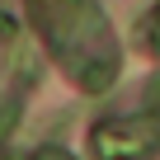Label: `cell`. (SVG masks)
Segmentation results:
<instances>
[{"label":"cell","instance_id":"cell-1","mask_svg":"<svg viewBox=\"0 0 160 160\" xmlns=\"http://www.w3.org/2000/svg\"><path fill=\"white\" fill-rule=\"evenodd\" d=\"M94 155L99 160H146L160 146V122L155 118H113L94 127Z\"/></svg>","mask_w":160,"mask_h":160},{"label":"cell","instance_id":"cell-2","mask_svg":"<svg viewBox=\"0 0 160 160\" xmlns=\"http://www.w3.org/2000/svg\"><path fill=\"white\" fill-rule=\"evenodd\" d=\"M14 66H19L24 80L38 75V42H33V38H14Z\"/></svg>","mask_w":160,"mask_h":160},{"label":"cell","instance_id":"cell-3","mask_svg":"<svg viewBox=\"0 0 160 160\" xmlns=\"http://www.w3.org/2000/svg\"><path fill=\"white\" fill-rule=\"evenodd\" d=\"M14 122H19V104H5V108H0V141L14 137Z\"/></svg>","mask_w":160,"mask_h":160},{"label":"cell","instance_id":"cell-5","mask_svg":"<svg viewBox=\"0 0 160 160\" xmlns=\"http://www.w3.org/2000/svg\"><path fill=\"white\" fill-rule=\"evenodd\" d=\"M151 28H155V42H160V19H155V24H151Z\"/></svg>","mask_w":160,"mask_h":160},{"label":"cell","instance_id":"cell-4","mask_svg":"<svg viewBox=\"0 0 160 160\" xmlns=\"http://www.w3.org/2000/svg\"><path fill=\"white\" fill-rule=\"evenodd\" d=\"M38 160H71V155H66L61 146H42V151H38Z\"/></svg>","mask_w":160,"mask_h":160}]
</instances>
